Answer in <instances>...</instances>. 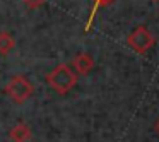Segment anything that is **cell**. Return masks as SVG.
<instances>
[{
  "mask_svg": "<svg viewBox=\"0 0 159 142\" xmlns=\"http://www.w3.org/2000/svg\"><path fill=\"white\" fill-rule=\"evenodd\" d=\"M156 132L159 134V120H157V123H156Z\"/></svg>",
  "mask_w": 159,
  "mask_h": 142,
  "instance_id": "9c48e42d",
  "label": "cell"
},
{
  "mask_svg": "<svg viewBox=\"0 0 159 142\" xmlns=\"http://www.w3.org/2000/svg\"><path fill=\"white\" fill-rule=\"evenodd\" d=\"M154 41L156 39H154V36H152V33L149 31L145 26L135 28L134 31L127 36V45L130 46L135 53H140V55L145 52H149V50L154 46Z\"/></svg>",
  "mask_w": 159,
  "mask_h": 142,
  "instance_id": "3957f363",
  "label": "cell"
},
{
  "mask_svg": "<svg viewBox=\"0 0 159 142\" xmlns=\"http://www.w3.org/2000/svg\"><path fill=\"white\" fill-rule=\"evenodd\" d=\"M14 46H16V39L12 38L7 31L0 33V53H2V55L11 53L12 50H14Z\"/></svg>",
  "mask_w": 159,
  "mask_h": 142,
  "instance_id": "8992f818",
  "label": "cell"
},
{
  "mask_svg": "<svg viewBox=\"0 0 159 142\" xmlns=\"http://www.w3.org/2000/svg\"><path fill=\"white\" fill-rule=\"evenodd\" d=\"M22 2H24L29 9H38L45 4V0H22Z\"/></svg>",
  "mask_w": 159,
  "mask_h": 142,
  "instance_id": "52a82bcc",
  "label": "cell"
},
{
  "mask_svg": "<svg viewBox=\"0 0 159 142\" xmlns=\"http://www.w3.org/2000/svg\"><path fill=\"white\" fill-rule=\"evenodd\" d=\"M94 2H96V4L99 5V7H104V5H110L111 2H113V0H94Z\"/></svg>",
  "mask_w": 159,
  "mask_h": 142,
  "instance_id": "ba28073f",
  "label": "cell"
},
{
  "mask_svg": "<svg viewBox=\"0 0 159 142\" xmlns=\"http://www.w3.org/2000/svg\"><path fill=\"white\" fill-rule=\"evenodd\" d=\"M94 67V58L89 55V53H79V55L74 57L72 60V69L75 74L79 76H86L93 70Z\"/></svg>",
  "mask_w": 159,
  "mask_h": 142,
  "instance_id": "277c9868",
  "label": "cell"
},
{
  "mask_svg": "<svg viewBox=\"0 0 159 142\" xmlns=\"http://www.w3.org/2000/svg\"><path fill=\"white\" fill-rule=\"evenodd\" d=\"M33 91H34L33 84L29 82L24 76H14L9 80L7 86H5V93L9 94V98H11L14 103H19V104L24 103L26 99H29Z\"/></svg>",
  "mask_w": 159,
  "mask_h": 142,
  "instance_id": "7a4b0ae2",
  "label": "cell"
},
{
  "mask_svg": "<svg viewBox=\"0 0 159 142\" xmlns=\"http://www.w3.org/2000/svg\"><path fill=\"white\" fill-rule=\"evenodd\" d=\"M46 82L53 87L58 94H67L77 84V74L67 63L57 65L52 72L46 76Z\"/></svg>",
  "mask_w": 159,
  "mask_h": 142,
  "instance_id": "6da1fadb",
  "label": "cell"
},
{
  "mask_svg": "<svg viewBox=\"0 0 159 142\" xmlns=\"http://www.w3.org/2000/svg\"><path fill=\"white\" fill-rule=\"evenodd\" d=\"M9 137L12 142H28L31 139V128L26 123H17L9 132Z\"/></svg>",
  "mask_w": 159,
  "mask_h": 142,
  "instance_id": "5b68a950",
  "label": "cell"
}]
</instances>
